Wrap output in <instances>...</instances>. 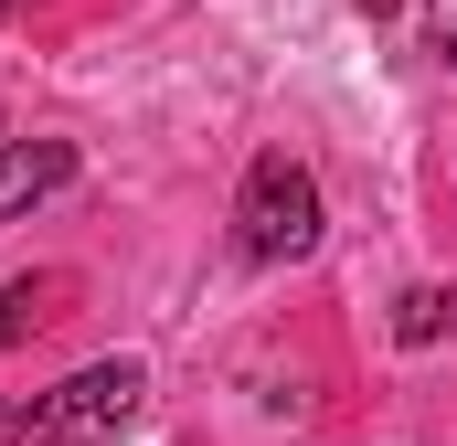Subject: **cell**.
Masks as SVG:
<instances>
[{"label": "cell", "instance_id": "cell-1", "mask_svg": "<svg viewBox=\"0 0 457 446\" xmlns=\"http://www.w3.org/2000/svg\"><path fill=\"white\" fill-rule=\"evenodd\" d=\"M149 404V372L138 361H86L75 383H54L43 404H0V436H32V446H86V436H117L138 425Z\"/></svg>", "mask_w": 457, "mask_h": 446}, {"label": "cell", "instance_id": "cell-2", "mask_svg": "<svg viewBox=\"0 0 457 446\" xmlns=\"http://www.w3.org/2000/svg\"><path fill=\"white\" fill-rule=\"evenodd\" d=\"M234 244L255 255V266H287V255H309L320 244V181L287 160V149H266L255 170H245V202H234Z\"/></svg>", "mask_w": 457, "mask_h": 446}, {"label": "cell", "instance_id": "cell-3", "mask_svg": "<svg viewBox=\"0 0 457 446\" xmlns=\"http://www.w3.org/2000/svg\"><path fill=\"white\" fill-rule=\"evenodd\" d=\"M64 181H75V138H0V223H21Z\"/></svg>", "mask_w": 457, "mask_h": 446}, {"label": "cell", "instance_id": "cell-4", "mask_svg": "<svg viewBox=\"0 0 457 446\" xmlns=\"http://www.w3.org/2000/svg\"><path fill=\"white\" fill-rule=\"evenodd\" d=\"M447 319H457V298H447V287H404L394 340H415V351H426V340H447Z\"/></svg>", "mask_w": 457, "mask_h": 446}, {"label": "cell", "instance_id": "cell-5", "mask_svg": "<svg viewBox=\"0 0 457 446\" xmlns=\"http://www.w3.org/2000/svg\"><path fill=\"white\" fill-rule=\"evenodd\" d=\"M43 298H54V287H0V351H11L21 330H43V319H54Z\"/></svg>", "mask_w": 457, "mask_h": 446}, {"label": "cell", "instance_id": "cell-6", "mask_svg": "<svg viewBox=\"0 0 457 446\" xmlns=\"http://www.w3.org/2000/svg\"><path fill=\"white\" fill-rule=\"evenodd\" d=\"M426 21H436V54L457 64V0H426Z\"/></svg>", "mask_w": 457, "mask_h": 446}, {"label": "cell", "instance_id": "cell-7", "mask_svg": "<svg viewBox=\"0 0 457 446\" xmlns=\"http://www.w3.org/2000/svg\"><path fill=\"white\" fill-rule=\"evenodd\" d=\"M0 11H32V0H0Z\"/></svg>", "mask_w": 457, "mask_h": 446}]
</instances>
